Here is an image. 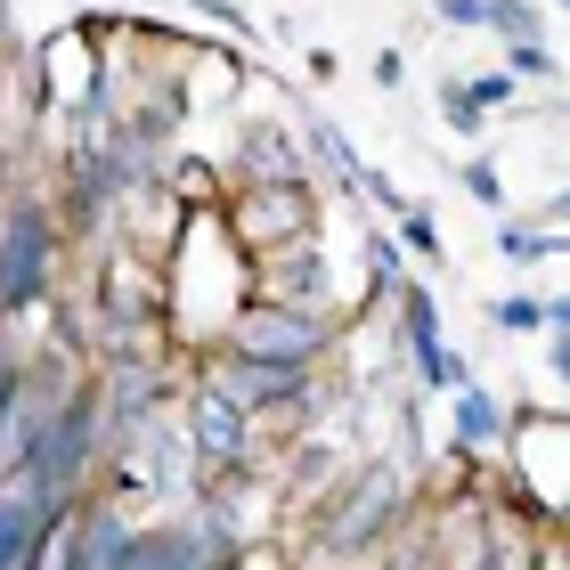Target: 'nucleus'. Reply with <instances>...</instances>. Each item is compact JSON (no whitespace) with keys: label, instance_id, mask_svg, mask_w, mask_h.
Masks as SVG:
<instances>
[{"label":"nucleus","instance_id":"1","mask_svg":"<svg viewBox=\"0 0 570 570\" xmlns=\"http://www.w3.org/2000/svg\"><path fill=\"white\" fill-rule=\"evenodd\" d=\"M318 204H326V188H228L220 228H228V245H237L245 262H262V253L318 237Z\"/></svg>","mask_w":570,"mask_h":570},{"label":"nucleus","instance_id":"2","mask_svg":"<svg viewBox=\"0 0 570 570\" xmlns=\"http://www.w3.org/2000/svg\"><path fill=\"white\" fill-rule=\"evenodd\" d=\"M498 253L513 269H530V262H562V196H547L538 204V220H498Z\"/></svg>","mask_w":570,"mask_h":570},{"label":"nucleus","instance_id":"3","mask_svg":"<svg viewBox=\"0 0 570 570\" xmlns=\"http://www.w3.org/2000/svg\"><path fill=\"white\" fill-rule=\"evenodd\" d=\"M562 318H570L562 294H547V302H538V294H498V302H489V326H498V334H554Z\"/></svg>","mask_w":570,"mask_h":570},{"label":"nucleus","instance_id":"4","mask_svg":"<svg viewBox=\"0 0 570 570\" xmlns=\"http://www.w3.org/2000/svg\"><path fill=\"white\" fill-rule=\"evenodd\" d=\"M392 228H400V237H392V245H407V253H416V262H440V253H449V245H440V220L424 213V204H416V196H407V204H400V213H392Z\"/></svg>","mask_w":570,"mask_h":570},{"label":"nucleus","instance_id":"5","mask_svg":"<svg viewBox=\"0 0 570 570\" xmlns=\"http://www.w3.org/2000/svg\"><path fill=\"white\" fill-rule=\"evenodd\" d=\"M456 188H473L489 213H505V204H513V188L498 179V164H456Z\"/></svg>","mask_w":570,"mask_h":570},{"label":"nucleus","instance_id":"6","mask_svg":"<svg viewBox=\"0 0 570 570\" xmlns=\"http://www.w3.org/2000/svg\"><path fill=\"white\" fill-rule=\"evenodd\" d=\"M334 73H343V58H334L326 41H309V49H302V82H309V90H326Z\"/></svg>","mask_w":570,"mask_h":570},{"label":"nucleus","instance_id":"7","mask_svg":"<svg viewBox=\"0 0 570 570\" xmlns=\"http://www.w3.org/2000/svg\"><path fill=\"white\" fill-rule=\"evenodd\" d=\"M188 9H204L220 33H253V9H237V0H188Z\"/></svg>","mask_w":570,"mask_h":570},{"label":"nucleus","instance_id":"8","mask_svg":"<svg viewBox=\"0 0 570 570\" xmlns=\"http://www.w3.org/2000/svg\"><path fill=\"white\" fill-rule=\"evenodd\" d=\"M440 24H456V33H481V0H432Z\"/></svg>","mask_w":570,"mask_h":570},{"label":"nucleus","instance_id":"9","mask_svg":"<svg viewBox=\"0 0 570 570\" xmlns=\"http://www.w3.org/2000/svg\"><path fill=\"white\" fill-rule=\"evenodd\" d=\"M367 73H375V90H400V82H407V58H400V49H375Z\"/></svg>","mask_w":570,"mask_h":570}]
</instances>
